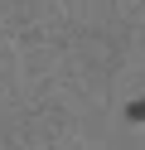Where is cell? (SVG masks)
<instances>
[{
	"mask_svg": "<svg viewBox=\"0 0 145 150\" xmlns=\"http://www.w3.org/2000/svg\"><path fill=\"white\" fill-rule=\"evenodd\" d=\"M126 121H145V97H140V102H131V107H126Z\"/></svg>",
	"mask_w": 145,
	"mask_h": 150,
	"instance_id": "cell-1",
	"label": "cell"
}]
</instances>
